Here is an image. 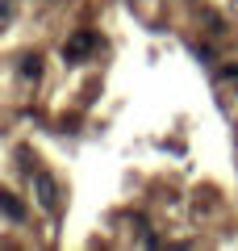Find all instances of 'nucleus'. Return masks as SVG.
<instances>
[{
  "instance_id": "f257e3e1",
  "label": "nucleus",
  "mask_w": 238,
  "mask_h": 251,
  "mask_svg": "<svg viewBox=\"0 0 238 251\" xmlns=\"http://www.w3.org/2000/svg\"><path fill=\"white\" fill-rule=\"evenodd\" d=\"M34 193H38V205L42 209H59V184H54L50 176H46V172H34Z\"/></svg>"
},
{
  "instance_id": "f03ea898",
  "label": "nucleus",
  "mask_w": 238,
  "mask_h": 251,
  "mask_svg": "<svg viewBox=\"0 0 238 251\" xmlns=\"http://www.w3.org/2000/svg\"><path fill=\"white\" fill-rule=\"evenodd\" d=\"M92 46H96V34H92V29H79V34L71 38V42H63V59H67V63H75V59H84V54H88Z\"/></svg>"
},
{
  "instance_id": "7ed1b4c3",
  "label": "nucleus",
  "mask_w": 238,
  "mask_h": 251,
  "mask_svg": "<svg viewBox=\"0 0 238 251\" xmlns=\"http://www.w3.org/2000/svg\"><path fill=\"white\" fill-rule=\"evenodd\" d=\"M21 75H25V80H38V75H42V54H25V59H21Z\"/></svg>"
},
{
  "instance_id": "20e7f679",
  "label": "nucleus",
  "mask_w": 238,
  "mask_h": 251,
  "mask_svg": "<svg viewBox=\"0 0 238 251\" xmlns=\"http://www.w3.org/2000/svg\"><path fill=\"white\" fill-rule=\"evenodd\" d=\"M0 201H4V214H9L13 222H25V205H21V201L13 197V193H4V197H0Z\"/></svg>"
},
{
  "instance_id": "39448f33",
  "label": "nucleus",
  "mask_w": 238,
  "mask_h": 251,
  "mask_svg": "<svg viewBox=\"0 0 238 251\" xmlns=\"http://www.w3.org/2000/svg\"><path fill=\"white\" fill-rule=\"evenodd\" d=\"M217 75H221V80H238V63H234V67H221Z\"/></svg>"
}]
</instances>
